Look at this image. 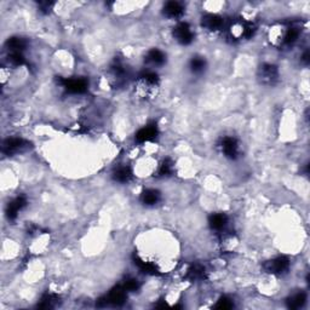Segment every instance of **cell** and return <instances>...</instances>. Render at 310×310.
I'll use <instances>...</instances> for the list:
<instances>
[{"label": "cell", "instance_id": "8", "mask_svg": "<svg viewBox=\"0 0 310 310\" xmlns=\"http://www.w3.org/2000/svg\"><path fill=\"white\" fill-rule=\"evenodd\" d=\"M228 226V217L224 213H213L210 217V227L216 231H221Z\"/></svg>", "mask_w": 310, "mask_h": 310}, {"label": "cell", "instance_id": "3", "mask_svg": "<svg viewBox=\"0 0 310 310\" xmlns=\"http://www.w3.org/2000/svg\"><path fill=\"white\" fill-rule=\"evenodd\" d=\"M223 17L218 16L216 14H208L206 15L205 17H203L201 20V24L205 29L210 32H217L219 29H222L223 27L224 21H223Z\"/></svg>", "mask_w": 310, "mask_h": 310}, {"label": "cell", "instance_id": "4", "mask_svg": "<svg viewBox=\"0 0 310 310\" xmlns=\"http://www.w3.org/2000/svg\"><path fill=\"white\" fill-rule=\"evenodd\" d=\"M163 12L167 19L178 20L182 17L183 12H185V7L178 1H168L164 6Z\"/></svg>", "mask_w": 310, "mask_h": 310}, {"label": "cell", "instance_id": "5", "mask_svg": "<svg viewBox=\"0 0 310 310\" xmlns=\"http://www.w3.org/2000/svg\"><path fill=\"white\" fill-rule=\"evenodd\" d=\"M156 135H158V127H156V125L149 124L141 128V130L136 133V141L140 143L150 142V141L155 140Z\"/></svg>", "mask_w": 310, "mask_h": 310}, {"label": "cell", "instance_id": "7", "mask_svg": "<svg viewBox=\"0 0 310 310\" xmlns=\"http://www.w3.org/2000/svg\"><path fill=\"white\" fill-rule=\"evenodd\" d=\"M165 54L158 49L150 50L147 54V56H145V62L152 65V67H161L165 63Z\"/></svg>", "mask_w": 310, "mask_h": 310}, {"label": "cell", "instance_id": "10", "mask_svg": "<svg viewBox=\"0 0 310 310\" xmlns=\"http://www.w3.org/2000/svg\"><path fill=\"white\" fill-rule=\"evenodd\" d=\"M132 177V171L127 167V166H122V167H118L117 171L114 172V180L118 181L120 183H126L130 181V178Z\"/></svg>", "mask_w": 310, "mask_h": 310}, {"label": "cell", "instance_id": "1", "mask_svg": "<svg viewBox=\"0 0 310 310\" xmlns=\"http://www.w3.org/2000/svg\"><path fill=\"white\" fill-rule=\"evenodd\" d=\"M222 153L226 158L230 159V160H235L240 153V145L239 141L233 136H224L221 140V145H219Z\"/></svg>", "mask_w": 310, "mask_h": 310}, {"label": "cell", "instance_id": "6", "mask_svg": "<svg viewBox=\"0 0 310 310\" xmlns=\"http://www.w3.org/2000/svg\"><path fill=\"white\" fill-rule=\"evenodd\" d=\"M278 77L279 70L275 65L270 64V63L263 64L261 69V79L264 84H273L274 82H276Z\"/></svg>", "mask_w": 310, "mask_h": 310}, {"label": "cell", "instance_id": "11", "mask_svg": "<svg viewBox=\"0 0 310 310\" xmlns=\"http://www.w3.org/2000/svg\"><path fill=\"white\" fill-rule=\"evenodd\" d=\"M206 67V63H205V60L203 59V57H193V60L190 61V70L191 73H194V74H200V73L204 72V69H205Z\"/></svg>", "mask_w": 310, "mask_h": 310}, {"label": "cell", "instance_id": "9", "mask_svg": "<svg viewBox=\"0 0 310 310\" xmlns=\"http://www.w3.org/2000/svg\"><path fill=\"white\" fill-rule=\"evenodd\" d=\"M160 200V193L155 189H147L142 194V203L145 206H154Z\"/></svg>", "mask_w": 310, "mask_h": 310}, {"label": "cell", "instance_id": "2", "mask_svg": "<svg viewBox=\"0 0 310 310\" xmlns=\"http://www.w3.org/2000/svg\"><path fill=\"white\" fill-rule=\"evenodd\" d=\"M194 37H195V34H194L193 28H191L190 24L186 23V22H180V23H177V26L173 28V38H175L176 41L180 42L181 45L191 44Z\"/></svg>", "mask_w": 310, "mask_h": 310}]
</instances>
